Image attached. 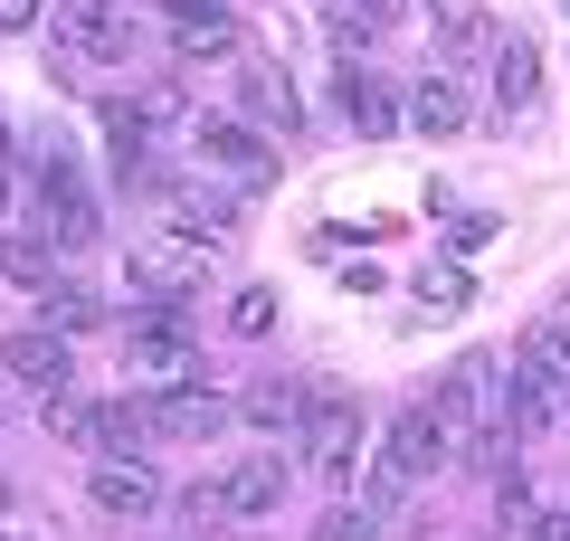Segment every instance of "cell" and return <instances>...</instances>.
Returning <instances> with one entry per match:
<instances>
[{
  "label": "cell",
  "instance_id": "cell-1",
  "mask_svg": "<svg viewBox=\"0 0 570 541\" xmlns=\"http://www.w3.org/2000/svg\"><path fill=\"white\" fill-rule=\"evenodd\" d=\"M438 427H448L456 456H466L485 427H513V419H504V361H494V352H466L448 381H438Z\"/></svg>",
  "mask_w": 570,
  "mask_h": 541
},
{
  "label": "cell",
  "instance_id": "cell-2",
  "mask_svg": "<svg viewBox=\"0 0 570 541\" xmlns=\"http://www.w3.org/2000/svg\"><path fill=\"white\" fill-rule=\"evenodd\" d=\"M124 381L142 390V400H163V390H181V381H200V352H190V333H181V314H142L134 333H124Z\"/></svg>",
  "mask_w": 570,
  "mask_h": 541
},
{
  "label": "cell",
  "instance_id": "cell-3",
  "mask_svg": "<svg viewBox=\"0 0 570 541\" xmlns=\"http://www.w3.org/2000/svg\"><path fill=\"white\" fill-rule=\"evenodd\" d=\"M295 446H305L324 475H352L362 465V409L343 390H305V419H295Z\"/></svg>",
  "mask_w": 570,
  "mask_h": 541
},
{
  "label": "cell",
  "instance_id": "cell-4",
  "mask_svg": "<svg viewBox=\"0 0 570 541\" xmlns=\"http://www.w3.org/2000/svg\"><path fill=\"white\" fill-rule=\"evenodd\" d=\"M39 228L58 247L96 238V200H86V180H77V161H67V153H48V171H39Z\"/></svg>",
  "mask_w": 570,
  "mask_h": 541
},
{
  "label": "cell",
  "instance_id": "cell-5",
  "mask_svg": "<svg viewBox=\"0 0 570 541\" xmlns=\"http://www.w3.org/2000/svg\"><path fill=\"white\" fill-rule=\"evenodd\" d=\"M200 161L209 171H228V190H266V180H276V161H266V142L247 134V124H228V115H200Z\"/></svg>",
  "mask_w": 570,
  "mask_h": 541
},
{
  "label": "cell",
  "instance_id": "cell-6",
  "mask_svg": "<svg viewBox=\"0 0 570 541\" xmlns=\"http://www.w3.org/2000/svg\"><path fill=\"white\" fill-rule=\"evenodd\" d=\"M58 48H77V58H134V20H124L115 0H58Z\"/></svg>",
  "mask_w": 570,
  "mask_h": 541
},
{
  "label": "cell",
  "instance_id": "cell-7",
  "mask_svg": "<svg viewBox=\"0 0 570 541\" xmlns=\"http://www.w3.org/2000/svg\"><path fill=\"white\" fill-rule=\"evenodd\" d=\"M238 200H247V190H209V180H181V190H171V238L219 247L228 228H238Z\"/></svg>",
  "mask_w": 570,
  "mask_h": 541
},
{
  "label": "cell",
  "instance_id": "cell-8",
  "mask_svg": "<svg viewBox=\"0 0 570 541\" xmlns=\"http://www.w3.org/2000/svg\"><path fill=\"white\" fill-rule=\"evenodd\" d=\"M86 494H96V513H153V503H163V475H153V465L142 456H96V475H86Z\"/></svg>",
  "mask_w": 570,
  "mask_h": 541
},
{
  "label": "cell",
  "instance_id": "cell-9",
  "mask_svg": "<svg viewBox=\"0 0 570 541\" xmlns=\"http://www.w3.org/2000/svg\"><path fill=\"white\" fill-rule=\"evenodd\" d=\"M238 105L266 124V134H295V124H305V105H295V77H285L276 58H238Z\"/></svg>",
  "mask_w": 570,
  "mask_h": 541
},
{
  "label": "cell",
  "instance_id": "cell-10",
  "mask_svg": "<svg viewBox=\"0 0 570 541\" xmlns=\"http://www.w3.org/2000/svg\"><path fill=\"white\" fill-rule=\"evenodd\" d=\"M153 427H163V437H181V446H209L228 427V400L219 390H200V381H181V390H163V400H153Z\"/></svg>",
  "mask_w": 570,
  "mask_h": 541
},
{
  "label": "cell",
  "instance_id": "cell-11",
  "mask_svg": "<svg viewBox=\"0 0 570 541\" xmlns=\"http://www.w3.org/2000/svg\"><path fill=\"white\" fill-rule=\"evenodd\" d=\"M428 29H438V67H456V58H494V39H504V29H494L475 0H428Z\"/></svg>",
  "mask_w": 570,
  "mask_h": 541
},
{
  "label": "cell",
  "instance_id": "cell-12",
  "mask_svg": "<svg viewBox=\"0 0 570 541\" xmlns=\"http://www.w3.org/2000/svg\"><path fill=\"white\" fill-rule=\"evenodd\" d=\"M448 456L456 446H448V427H438V409H400V419H390V465H400V475H438Z\"/></svg>",
  "mask_w": 570,
  "mask_h": 541
},
{
  "label": "cell",
  "instance_id": "cell-13",
  "mask_svg": "<svg viewBox=\"0 0 570 541\" xmlns=\"http://www.w3.org/2000/svg\"><path fill=\"white\" fill-rule=\"evenodd\" d=\"M0 371H20V381H39V390H67V381H77L67 333H10V342H0Z\"/></svg>",
  "mask_w": 570,
  "mask_h": 541
},
{
  "label": "cell",
  "instance_id": "cell-14",
  "mask_svg": "<svg viewBox=\"0 0 570 541\" xmlns=\"http://www.w3.org/2000/svg\"><path fill=\"white\" fill-rule=\"evenodd\" d=\"M494 105L504 115H532L542 105V48L532 39H494Z\"/></svg>",
  "mask_w": 570,
  "mask_h": 541
},
{
  "label": "cell",
  "instance_id": "cell-15",
  "mask_svg": "<svg viewBox=\"0 0 570 541\" xmlns=\"http://www.w3.org/2000/svg\"><path fill=\"white\" fill-rule=\"evenodd\" d=\"M219 494H228V513H276V503H285V456H238V465H228V475H219Z\"/></svg>",
  "mask_w": 570,
  "mask_h": 541
},
{
  "label": "cell",
  "instance_id": "cell-16",
  "mask_svg": "<svg viewBox=\"0 0 570 541\" xmlns=\"http://www.w3.org/2000/svg\"><path fill=\"white\" fill-rule=\"evenodd\" d=\"M343 124H352L362 142H381L390 124H400V96H390V77H371V67H352V77H343Z\"/></svg>",
  "mask_w": 570,
  "mask_h": 541
},
{
  "label": "cell",
  "instance_id": "cell-17",
  "mask_svg": "<svg viewBox=\"0 0 570 541\" xmlns=\"http://www.w3.org/2000/svg\"><path fill=\"white\" fill-rule=\"evenodd\" d=\"M142 427H153V409H142V400H105V409H86V456H134Z\"/></svg>",
  "mask_w": 570,
  "mask_h": 541
},
{
  "label": "cell",
  "instance_id": "cell-18",
  "mask_svg": "<svg viewBox=\"0 0 570 541\" xmlns=\"http://www.w3.org/2000/svg\"><path fill=\"white\" fill-rule=\"evenodd\" d=\"M134 285H153L163 304H181L190 285H200V257H190V238H171V247H134Z\"/></svg>",
  "mask_w": 570,
  "mask_h": 541
},
{
  "label": "cell",
  "instance_id": "cell-19",
  "mask_svg": "<svg viewBox=\"0 0 570 541\" xmlns=\"http://www.w3.org/2000/svg\"><path fill=\"white\" fill-rule=\"evenodd\" d=\"M409 124H419V134H456V124H466V86H456L448 67H428L419 96H409Z\"/></svg>",
  "mask_w": 570,
  "mask_h": 541
},
{
  "label": "cell",
  "instance_id": "cell-20",
  "mask_svg": "<svg viewBox=\"0 0 570 541\" xmlns=\"http://www.w3.org/2000/svg\"><path fill=\"white\" fill-rule=\"evenodd\" d=\"M0 276L29 285V295H39V285H58V238H48V228H20V238H0Z\"/></svg>",
  "mask_w": 570,
  "mask_h": 541
},
{
  "label": "cell",
  "instance_id": "cell-21",
  "mask_svg": "<svg viewBox=\"0 0 570 541\" xmlns=\"http://www.w3.org/2000/svg\"><path fill=\"white\" fill-rule=\"evenodd\" d=\"M513 361H523L532 381L570 390V323H523V342H513Z\"/></svg>",
  "mask_w": 570,
  "mask_h": 541
},
{
  "label": "cell",
  "instance_id": "cell-22",
  "mask_svg": "<svg viewBox=\"0 0 570 541\" xmlns=\"http://www.w3.org/2000/svg\"><path fill=\"white\" fill-rule=\"evenodd\" d=\"M171 48H181L190 67L200 58H238V20H228V10H190V20H171Z\"/></svg>",
  "mask_w": 570,
  "mask_h": 541
},
{
  "label": "cell",
  "instance_id": "cell-23",
  "mask_svg": "<svg viewBox=\"0 0 570 541\" xmlns=\"http://www.w3.org/2000/svg\"><path fill=\"white\" fill-rule=\"evenodd\" d=\"M238 419H247V427H266V437H285V427L305 419V381H257V390L238 400Z\"/></svg>",
  "mask_w": 570,
  "mask_h": 541
},
{
  "label": "cell",
  "instance_id": "cell-24",
  "mask_svg": "<svg viewBox=\"0 0 570 541\" xmlns=\"http://www.w3.org/2000/svg\"><path fill=\"white\" fill-rule=\"evenodd\" d=\"M390 20H400L390 0H324V29H333V48H362V39H381Z\"/></svg>",
  "mask_w": 570,
  "mask_h": 541
},
{
  "label": "cell",
  "instance_id": "cell-25",
  "mask_svg": "<svg viewBox=\"0 0 570 541\" xmlns=\"http://www.w3.org/2000/svg\"><path fill=\"white\" fill-rule=\"evenodd\" d=\"M39 314H48V333H86V323H105V304L86 285H39Z\"/></svg>",
  "mask_w": 570,
  "mask_h": 541
},
{
  "label": "cell",
  "instance_id": "cell-26",
  "mask_svg": "<svg viewBox=\"0 0 570 541\" xmlns=\"http://www.w3.org/2000/svg\"><path fill=\"white\" fill-rule=\"evenodd\" d=\"M228 333H238V342L276 333V285H238V295H228Z\"/></svg>",
  "mask_w": 570,
  "mask_h": 541
},
{
  "label": "cell",
  "instance_id": "cell-27",
  "mask_svg": "<svg viewBox=\"0 0 570 541\" xmlns=\"http://www.w3.org/2000/svg\"><path fill=\"white\" fill-rule=\"evenodd\" d=\"M181 522H190L200 541H219L238 513H228V494H219V484H190V494H181Z\"/></svg>",
  "mask_w": 570,
  "mask_h": 541
},
{
  "label": "cell",
  "instance_id": "cell-28",
  "mask_svg": "<svg viewBox=\"0 0 570 541\" xmlns=\"http://www.w3.org/2000/svg\"><path fill=\"white\" fill-rule=\"evenodd\" d=\"M419 295L438 304V314H456V304H466L475 285H466V266H428V276H419Z\"/></svg>",
  "mask_w": 570,
  "mask_h": 541
},
{
  "label": "cell",
  "instance_id": "cell-29",
  "mask_svg": "<svg viewBox=\"0 0 570 541\" xmlns=\"http://www.w3.org/2000/svg\"><path fill=\"white\" fill-rule=\"evenodd\" d=\"M134 115H142V134H153V124H181V86H171V77H153V86L134 96Z\"/></svg>",
  "mask_w": 570,
  "mask_h": 541
},
{
  "label": "cell",
  "instance_id": "cell-30",
  "mask_svg": "<svg viewBox=\"0 0 570 541\" xmlns=\"http://www.w3.org/2000/svg\"><path fill=\"white\" fill-rule=\"evenodd\" d=\"M314 541H381V532H371V513H352V503H333V513L314 522Z\"/></svg>",
  "mask_w": 570,
  "mask_h": 541
},
{
  "label": "cell",
  "instance_id": "cell-31",
  "mask_svg": "<svg viewBox=\"0 0 570 541\" xmlns=\"http://www.w3.org/2000/svg\"><path fill=\"white\" fill-rule=\"evenodd\" d=\"M448 238H456V257H475V247H485V238H494V219H485V209H466V219H456V228H448Z\"/></svg>",
  "mask_w": 570,
  "mask_h": 541
},
{
  "label": "cell",
  "instance_id": "cell-32",
  "mask_svg": "<svg viewBox=\"0 0 570 541\" xmlns=\"http://www.w3.org/2000/svg\"><path fill=\"white\" fill-rule=\"evenodd\" d=\"M523 541H570V513H532V522H523Z\"/></svg>",
  "mask_w": 570,
  "mask_h": 541
},
{
  "label": "cell",
  "instance_id": "cell-33",
  "mask_svg": "<svg viewBox=\"0 0 570 541\" xmlns=\"http://www.w3.org/2000/svg\"><path fill=\"white\" fill-rule=\"evenodd\" d=\"M39 10L48 0H0V29H39Z\"/></svg>",
  "mask_w": 570,
  "mask_h": 541
},
{
  "label": "cell",
  "instance_id": "cell-34",
  "mask_svg": "<svg viewBox=\"0 0 570 541\" xmlns=\"http://www.w3.org/2000/svg\"><path fill=\"white\" fill-rule=\"evenodd\" d=\"M419 541H475V532H438V522H428V532H419Z\"/></svg>",
  "mask_w": 570,
  "mask_h": 541
},
{
  "label": "cell",
  "instance_id": "cell-35",
  "mask_svg": "<svg viewBox=\"0 0 570 541\" xmlns=\"http://www.w3.org/2000/svg\"><path fill=\"white\" fill-rule=\"evenodd\" d=\"M0 209H10V171H0Z\"/></svg>",
  "mask_w": 570,
  "mask_h": 541
},
{
  "label": "cell",
  "instance_id": "cell-36",
  "mask_svg": "<svg viewBox=\"0 0 570 541\" xmlns=\"http://www.w3.org/2000/svg\"><path fill=\"white\" fill-rule=\"evenodd\" d=\"M0 503H10V484H0Z\"/></svg>",
  "mask_w": 570,
  "mask_h": 541
}]
</instances>
